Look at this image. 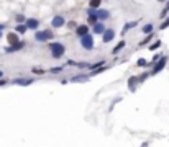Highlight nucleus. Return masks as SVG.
Segmentation results:
<instances>
[{
	"label": "nucleus",
	"mask_w": 169,
	"mask_h": 147,
	"mask_svg": "<svg viewBox=\"0 0 169 147\" xmlns=\"http://www.w3.org/2000/svg\"><path fill=\"white\" fill-rule=\"evenodd\" d=\"M35 39L39 43L43 41H50V39H53V33L50 31V30H44V31H36L35 33Z\"/></svg>",
	"instance_id": "nucleus-3"
},
{
	"label": "nucleus",
	"mask_w": 169,
	"mask_h": 147,
	"mask_svg": "<svg viewBox=\"0 0 169 147\" xmlns=\"http://www.w3.org/2000/svg\"><path fill=\"white\" fill-rule=\"evenodd\" d=\"M5 84H7V80H4V79H0V87H4Z\"/></svg>",
	"instance_id": "nucleus-30"
},
{
	"label": "nucleus",
	"mask_w": 169,
	"mask_h": 147,
	"mask_svg": "<svg viewBox=\"0 0 169 147\" xmlns=\"http://www.w3.org/2000/svg\"><path fill=\"white\" fill-rule=\"evenodd\" d=\"M64 24H66V20H64V17H61V15H56V17L51 20V26H53V28H61Z\"/></svg>",
	"instance_id": "nucleus-5"
},
{
	"label": "nucleus",
	"mask_w": 169,
	"mask_h": 147,
	"mask_svg": "<svg viewBox=\"0 0 169 147\" xmlns=\"http://www.w3.org/2000/svg\"><path fill=\"white\" fill-rule=\"evenodd\" d=\"M159 57H161V54H156V56H154V57H153V62H151V64H154V62H156V61H158V59H159Z\"/></svg>",
	"instance_id": "nucleus-29"
},
{
	"label": "nucleus",
	"mask_w": 169,
	"mask_h": 147,
	"mask_svg": "<svg viewBox=\"0 0 169 147\" xmlns=\"http://www.w3.org/2000/svg\"><path fill=\"white\" fill-rule=\"evenodd\" d=\"M50 72H51V74H59V72H63V66H61V67H53V69H50Z\"/></svg>",
	"instance_id": "nucleus-26"
},
{
	"label": "nucleus",
	"mask_w": 169,
	"mask_h": 147,
	"mask_svg": "<svg viewBox=\"0 0 169 147\" xmlns=\"http://www.w3.org/2000/svg\"><path fill=\"white\" fill-rule=\"evenodd\" d=\"M168 26H169V17L166 18V21H162V23H161V26H159V30H161V31H164V30L168 28Z\"/></svg>",
	"instance_id": "nucleus-24"
},
{
	"label": "nucleus",
	"mask_w": 169,
	"mask_h": 147,
	"mask_svg": "<svg viewBox=\"0 0 169 147\" xmlns=\"http://www.w3.org/2000/svg\"><path fill=\"white\" fill-rule=\"evenodd\" d=\"M138 84H140L138 77H130V79H128V87H130V90H131V92L136 90V85H138Z\"/></svg>",
	"instance_id": "nucleus-13"
},
{
	"label": "nucleus",
	"mask_w": 169,
	"mask_h": 147,
	"mask_svg": "<svg viewBox=\"0 0 169 147\" xmlns=\"http://www.w3.org/2000/svg\"><path fill=\"white\" fill-rule=\"evenodd\" d=\"M146 77H148V74H143L141 77H138V80H140V82H143V80H146Z\"/></svg>",
	"instance_id": "nucleus-28"
},
{
	"label": "nucleus",
	"mask_w": 169,
	"mask_h": 147,
	"mask_svg": "<svg viewBox=\"0 0 169 147\" xmlns=\"http://www.w3.org/2000/svg\"><path fill=\"white\" fill-rule=\"evenodd\" d=\"M125 46H127V43H125V41H120V43H118V44H117V46H115V48H113V49H112V54H118V53H120V51H122V49H123V48H125Z\"/></svg>",
	"instance_id": "nucleus-15"
},
{
	"label": "nucleus",
	"mask_w": 169,
	"mask_h": 147,
	"mask_svg": "<svg viewBox=\"0 0 169 147\" xmlns=\"http://www.w3.org/2000/svg\"><path fill=\"white\" fill-rule=\"evenodd\" d=\"M23 46H25V43L18 41V43H15V44H12V48H5V53H13V51H18V49H21Z\"/></svg>",
	"instance_id": "nucleus-12"
},
{
	"label": "nucleus",
	"mask_w": 169,
	"mask_h": 147,
	"mask_svg": "<svg viewBox=\"0 0 169 147\" xmlns=\"http://www.w3.org/2000/svg\"><path fill=\"white\" fill-rule=\"evenodd\" d=\"M153 30H154V26H153V23H148V24H144V26H143V30H141V31H143L144 35H148V33H151Z\"/></svg>",
	"instance_id": "nucleus-18"
},
{
	"label": "nucleus",
	"mask_w": 169,
	"mask_h": 147,
	"mask_svg": "<svg viewBox=\"0 0 169 147\" xmlns=\"http://www.w3.org/2000/svg\"><path fill=\"white\" fill-rule=\"evenodd\" d=\"M25 20H26V18L23 17V15H17V21H18V23H25Z\"/></svg>",
	"instance_id": "nucleus-27"
},
{
	"label": "nucleus",
	"mask_w": 169,
	"mask_h": 147,
	"mask_svg": "<svg viewBox=\"0 0 169 147\" xmlns=\"http://www.w3.org/2000/svg\"><path fill=\"white\" fill-rule=\"evenodd\" d=\"M7 41L8 44H15V43H18V33H8L7 35Z\"/></svg>",
	"instance_id": "nucleus-14"
},
{
	"label": "nucleus",
	"mask_w": 169,
	"mask_h": 147,
	"mask_svg": "<svg viewBox=\"0 0 169 147\" xmlns=\"http://www.w3.org/2000/svg\"><path fill=\"white\" fill-rule=\"evenodd\" d=\"M25 24L28 30H38L39 26V21L35 20V18H28V20H25Z\"/></svg>",
	"instance_id": "nucleus-8"
},
{
	"label": "nucleus",
	"mask_w": 169,
	"mask_h": 147,
	"mask_svg": "<svg viewBox=\"0 0 169 147\" xmlns=\"http://www.w3.org/2000/svg\"><path fill=\"white\" fill-rule=\"evenodd\" d=\"M81 44L84 49H87V51H90V49H94V38H92V35H84L81 36Z\"/></svg>",
	"instance_id": "nucleus-2"
},
{
	"label": "nucleus",
	"mask_w": 169,
	"mask_h": 147,
	"mask_svg": "<svg viewBox=\"0 0 169 147\" xmlns=\"http://www.w3.org/2000/svg\"><path fill=\"white\" fill-rule=\"evenodd\" d=\"M31 72H33V74H36V75H43V74H46V70H44V69H41V67H33Z\"/></svg>",
	"instance_id": "nucleus-22"
},
{
	"label": "nucleus",
	"mask_w": 169,
	"mask_h": 147,
	"mask_svg": "<svg viewBox=\"0 0 169 147\" xmlns=\"http://www.w3.org/2000/svg\"><path fill=\"white\" fill-rule=\"evenodd\" d=\"M166 62H168V57L166 56H161L158 61L154 62V67H153V75H156V74H159L162 69H164V66H166Z\"/></svg>",
	"instance_id": "nucleus-4"
},
{
	"label": "nucleus",
	"mask_w": 169,
	"mask_h": 147,
	"mask_svg": "<svg viewBox=\"0 0 169 147\" xmlns=\"http://www.w3.org/2000/svg\"><path fill=\"white\" fill-rule=\"evenodd\" d=\"M50 51H51V56H53L54 59H61V57L64 56V53H66V48H64V44H61V43H51Z\"/></svg>",
	"instance_id": "nucleus-1"
},
{
	"label": "nucleus",
	"mask_w": 169,
	"mask_h": 147,
	"mask_svg": "<svg viewBox=\"0 0 169 147\" xmlns=\"http://www.w3.org/2000/svg\"><path fill=\"white\" fill-rule=\"evenodd\" d=\"M153 39V33H148V35H146V38L143 39V41H140V46H144V44H148L149 41H151Z\"/></svg>",
	"instance_id": "nucleus-21"
},
{
	"label": "nucleus",
	"mask_w": 169,
	"mask_h": 147,
	"mask_svg": "<svg viewBox=\"0 0 169 147\" xmlns=\"http://www.w3.org/2000/svg\"><path fill=\"white\" fill-rule=\"evenodd\" d=\"M89 33V26L87 24H79V26H76V35L77 36H84Z\"/></svg>",
	"instance_id": "nucleus-11"
},
{
	"label": "nucleus",
	"mask_w": 169,
	"mask_h": 147,
	"mask_svg": "<svg viewBox=\"0 0 169 147\" xmlns=\"http://www.w3.org/2000/svg\"><path fill=\"white\" fill-rule=\"evenodd\" d=\"M26 24H23V23H18V26H17V33H21V35H23V33L26 31Z\"/></svg>",
	"instance_id": "nucleus-23"
},
{
	"label": "nucleus",
	"mask_w": 169,
	"mask_h": 147,
	"mask_svg": "<svg viewBox=\"0 0 169 147\" xmlns=\"http://www.w3.org/2000/svg\"><path fill=\"white\" fill-rule=\"evenodd\" d=\"M136 24H138V21H130V23H127V24H125V26H123V31H122V35H125V33H127L128 30L135 28Z\"/></svg>",
	"instance_id": "nucleus-16"
},
{
	"label": "nucleus",
	"mask_w": 169,
	"mask_h": 147,
	"mask_svg": "<svg viewBox=\"0 0 169 147\" xmlns=\"http://www.w3.org/2000/svg\"><path fill=\"white\" fill-rule=\"evenodd\" d=\"M113 38H115V31H113V30L105 28V31L102 33V41H103V43H110Z\"/></svg>",
	"instance_id": "nucleus-6"
},
{
	"label": "nucleus",
	"mask_w": 169,
	"mask_h": 147,
	"mask_svg": "<svg viewBox=\"0 0 169 147\" xmlns=\"http://www.w3.org/2000/svg\"><path fill=\"white\" fill-rule=\"evenodd\" d=\"M159 48H161V41H159V39L154 41V43H151V46H148L149 51H156V49H159Z\"/></svg>",
	"instance_id": "nucleus-19"
},
{
	"label": "nucleus",
	"mask_w": 169,
	"mask_h": 147,
	"mask_svg": "<svg viewBox=\"0 0 169 147\" xmlns=\"http://www.w3.org/2000/svg\"><path fill=\"white\" fill-rule=\"evenodd\" d=\"M2 31H4V24H0V38H2Z\"/></svg>",
	"instance_id": "nucleus-31"
},
{
	"label": "nucleus",
	"mask_w": 169,
	"mask_h": 147,
	"mask_svg": "<svg viewBox=\"0 0 169 147\" xmlns=\"http://www.w3.org/2000/svg\"><path fill=\"white\" fill-rule=\"evenodd\" d=\"M2 75H4V72H2V70H0V79H2Z\"/></svg>",
	"instance_id": "nucleus-32"
},
{
	"label": "nucleus",
	"mask_w": 169,
	"mask_h": 147,
	"mask_svg": "<svg viewBox=\"0 0 169 147\" xmlns=\"http://www.w3.org/2000/svg\"><path fill=\"white\" fill-rule=\"evenodd\" d=\"M95 15H97V18H99L100 21L109 20V18H110V12L109 10H103V8H97V10H95Z\"/></svg>",
	"instance_id": "nucleus-7"
},
{
	"label": "nucleus",
	"mask_w": 169,
	"mask_h": 147,
	"mask_svg": "<svg viewBox=\"0 0 169 147\" xmlns=\"http://www.w3.org/2000/svg\"><path fill=\"white\" fill-rule=\"evenodd\" d=\"M138 67H146V66H148V62H146V61H144L143 59V57H141V59H138Z\"/></svg>",
	"instance_id": "nucleus-25"
},
{
	"label": "nucleus",
	"mask_w": 169,
	"mask_h": 147,
	"mask_svg": "<svg viewBox=\"0 0 169 147\" xmlns=\"http://www.w3.org/2000/svg\"><path fill=\"white\" fill-rule=\"evenodd\" d=\"M92 30H94L95 35H102V33L105 31V24H103L102 21H95V23H94V28H92Z\"/></svg>",
	"instance_id": "nucleus-10"
},
{
	"label": "nucleus",
	"mask_w": 169,
	"mask_h": 147,
	"mask_svg": "<svg viewBox=\"0 0 169 147\" xmlns=\"http://www.w3.org/2000/svg\"><path fill=\"white\" fill-rule=\"evenodd\" d=\"M158 2H166V0H158Z\"/></svg>",
	"instance_id": "nucleus-33"
},
{
	"label": "nucleus",
	"mask_w": 169,
	"mask_h": 147,
	"mask_svg": "<svg viewBox=\"0 0 169 147\" xmlns=\"http://www.w3.org/2000/svg\"><path fill=\"white\" fill-rule=\"evenodd\" d=\"M13 84L15 85H21V87H26V85H31L33 84V79H13Z\"/></svg>",
	"instance_id": "nucleus-9"
},
{
	"label": "nucleus",
	"mask_w": 169,
	"mask_h": 147,
	"mask_svg": "<svg viewBox=\"0 0 169 147\" xmlns=\"http://www.w3.org/2000/svg\"><path fill=\"white\" fill-rule=\"evenodd\" d=\"M72 82H87L89 80V75H76V77L71 79Z\"/></svg>",
	"instance_id": "nucleus-17"
},
{
	"label": "nucleus",
	"mask_w": 169,
	"mask_h": 147,
	"mask_svg": "<svg viewBox=\"0 0 169 147\" xmlns=\"http://www.w3.org/2000/svg\"><path fill=\"white\" fill-rule=\"evenodd\" d=\"M100 4H102V0H90V2H89V7L90 8H99Z\"/></svg>",
	"instance_id": "nucleus-20"
}]
</instances>
